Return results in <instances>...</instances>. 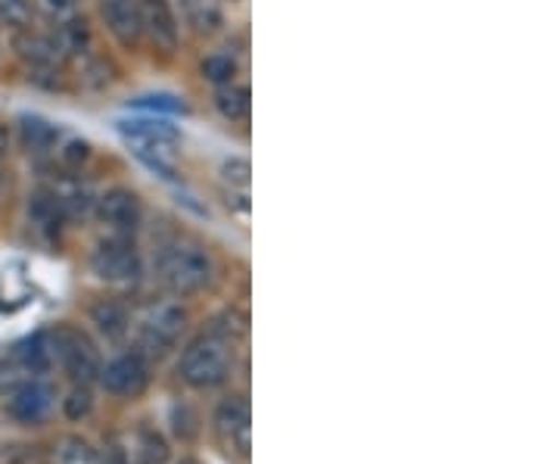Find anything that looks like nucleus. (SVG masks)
Segmentation results:
<instances>
[{"label":"nucleus","mask_w":560,"mask_h":464,"mask_svg":"<svg viewBox=\"0 0 560 464\" xmlns=\"http://www.w3.org/2000/svg\"><path fill=\"white\" fill-rule=\"evenodd\" d=\"M234 364L231 340L221 334H206L184 349L180 356V378L197 390H209L228 381Z\"/></svg>","instance_id":"f257e3e1"},{"label":"nucleus","mask_w":560,"mask_h":464,"mask_svg":"<svg viewBox=\"0 0 560 464\" xmlns=\"http://www.w3.org/2000/svg\"><path fill=\"white\" fill-rule=\"evenodd\" d=\"M156 271H160V281L172 293L187 297L212 281V259L197 243H172L160 253Z\"/></svg>","instance_id":"f03ea898"},{"label":"nucleus","mask_w":560,"mask_h":464,"mask_svg":"<svg viewBox=\"0 0 560 464\" xmlns=\"http://www.w3.org/2000/svg\"><path fill=\"white\" fill-rule=\"evenodd\" d=\"M187 327V312L178 303H153L138 315L135 337L143 356H165L172 346L178 344L180 334Z\"/></svg>","instance_id":"7ed1b4c3"},{"label":"nucleus","mask_w":560,"mask_h":464,"mask_svg":"<svg viewBox=\"0 0 560 464\" xmlns=\"http://www.w3.org/2000/svg\"><path fill=\"white\" fill-rule=\"evenodd\" d=\"M50 349H54V359H60L62 368L69 371L72 381H79L81 386H88L94 378H101V356L94 344L79 334V330H57L50 337Z\"/></svg>","instance_id":"20e7f679"},{"label":"nucleus","mask_w":560,"mask_h":464,"mask_svg":"<svg viewBox=\"0 0 560 464\" xmlns=\"http://www.w3.org/2000/svg\"><path fill=\"white\" fill-rule=\"evenodd\" d=\"M94 271H97V278L109 283H131L140 278V256L138 250H135V243L131 241H106L101 243L97 250H94Z\"/></svg>","instance_id":"39448f33"},{"label":"nucleus","mask_w":560,"mask_h":464,"mask_svg":"<svg viewBox=\"0 0 560 464\" xmlns=\"http://www.w3.org/2000/svg\"><path fill=\"white\" fill-rule=\"evenodd\" d=\"M101 384L113 396L135 399L150 384V364H147V359L140 352H125L119 359H113L106 368H101Z\"/></svg>","instance_id":"423d86ee"},{"label":"nucleus","mask_w":560,"mask_h":464,"mask_svg":"<svg viewBox=\"0 0 560 464\" xmlns=\"http://www.w3.org/2000/svg\"><path fill=\"white\" fill-rule=\"evenodd\" d=\"M215 430H219L221 443L228 452L246 459L249 449H253V411H249V403L234 396L228 403H221L219 415H215Z\"/></svg>","instance_id":"0eeeda50"},{"label":"nucleus","mask_w":560,"mask_h":464,"mask_svg":"<svg viewBox=\"0 0 560 464\" xmlns=\"http://www.w3.org/2000/svg\"><path fill=\"white\" fill-rule=\"evenodd\" d=\"M140 7V35H147L150 44L160 50H175L178 44V20L172 13L168 0H138Z\"/></svg>","instance_id":"6e6552de"},{"label":"nucleus","mask_w":560,"mask_h":464,"mask_svg":"<svg viewBox=\"0 0 560 464\" xmlns=\"http://www.w3.org/2000/svg\"><path fill=\"white\" fill-rule=\"evenodd\" d=\"M54 411V390L47 384H22L10 396V415L22 425H40Z\"/></svg>","instance_id":"1a4fd4ad"},{"label":"nucleus","mask_w":560,"mask_h":464,"mask_svg":"<svg viewBox=\"0 0 560 464\" xmlns=\"http://www.w3.org/2000/svg\"><path fill=\"white\" fill-rule=\"evenodd\" d=\"M97 216H101V222L109 224L113 231L128 234V231H135L140 224V200L131 190L116 187V190L103 194L101 200H97Z\"/></svg>","instance_id":"9d476101"},{"label":"nucleus","mask_w":560,"mask_h":464,"mask_svg":"<svg viewBox=\"0 0 560 464\" xmlns=\"http://www.w3.org/2000/svg\"><path fill=\"white\" fill-rule=\"evenodd\" d=\"M103 22L119 44L135 47L140 40V7L138 0H103Z\"/></svg>","instance_id":"9b49d317"},{"label":"nucleus","mask_w":560,"mask_h":464,"mask_svg":"<svg viewBox=\"0 0 560 464\" xmlns=\"http://www.w3.org/2000/svg\"><path fill=\"white\" fill-rule=\"evenodd\" d=\"M13 368L22 374H44L54 364V349H50V337L44 334H32L20 344L13 346Z\"/></svg>","instance_id":"f8f14e48"},{"label":"nucleus","mask_w":560,"mask_h":464,"mask_svg":"<svg viewBox=\"0 0 560 464\" xmlns=\"http://www.w3.org/2000/svg\"><path fill=\"white\" fill-rule=\"evenodd\" d=\"M16 50H20V57L28 62L32 69H54L57 60H60V54H57V47H54V38H50V35H32L28 28L20 32Z\"/></svg>","instance_id":"ddd939ff"},{"label":"nucleus","mask_w":560,"mask_h":464,"mask_svg":"<svg viewBox=\"0 0 560 464\" xmlns=\"http://www.w3.org/2000/svg\"><path fill=\"white\" fill-rule=\"evenodd\" d=\"M94 324L101 327V334H106V340H121L131 327V315L128 309L116 300H103V303L94 305Z\"/></svg>","instance_id":"4468645a"},{"label":"nucleus","mask_w":560,"mask_h":464,"mask_svg":"<svg viewBox=\"0 0 560 464\" xmlns=\"http://www.w3.org/2000/svg\"><path fill=\"white\" fill-rule=\"evenodd\" d=\"M50 38H54V47H57L60 57H75V54L84 50V44H88V22L72 16V20L54 25V35Z\"/></svg>","instance_id":"2eb2a0df"},{"label":"nucleus","mask_w":560,"mask_h":464,"mask_svg":"<svg viewBox=\"0 0 560 464\" xmlns=\"http://www.w3.org/2000/svg\"><path fill=\"white\" fill-rule=\"evenodd\" d=\"M28 212H32V222L38 224L40 231H47V234H57V231H60V224L66 222L57 194H47V190L35 194V200H32V206H28Z\"/></svg>","instance_id":"dca6fc26"},{"label":"nucleus","mask_w":560,"mask_h":464,"mask_svg":"<svg viewBox=\"0 0 560 464\" xmlns=\"http://www.w3.org/2000/svg\"><path fill=\"white\" fill-rule=\"evenodd\" d=\"M215 103H219V113L224 119L231 121H243L249 116V88H243V84H221L219 94H215Z\"/></svg>","instance_id":"f3484780"},{"label":"nucleus","mask_w":560,"mask_h":464,"mask_svg":"<svg viewBox=\"0 0 560 464\" xmlns=\"http://www.w3.org/2000/svg\"><path fill=\"white\" fill-rule=\"evenodd\" d=\"M20 131H22V143L28 147V150H50L57 138H60V131H57V125H50L47 119H40V116H22L20 121Z\"/></svg>","instance_id":"a211bd4d"},{"label":"nucleus","mask_w":560,"mask_h":464,"mask_svg":"<svg viewBox=\"0 0 560 464\" xmlns=\"http://www.w3.org/2000/svg\"><path fill=\"white\" fill-rule=\"evenodd\" d=\"M184 7V16L187 22L200 32V35H209L221 25V7L219 0H180Z\"/></svg>","instance_id":"6ab92c4d"},{"label":"nucleus","mask_w":560,"mask_h":464,"mask_svg":"<svg viewBox=\"0 0 560 464\" xmlns=\"http://www.w3.org/2000/svg\"><path fill=\"white\" fill-rule=\"evenodd\" d=\"M0 25L13 32L32 28V0H0Z\"/></svg>","instance_id":"aec40b11"},{"label":"nucleus","mask_w":560,"mask_h":464,"mask_svg":"<svg viewBox=\"0 0 560 464\" xmlns=\"http://www.w3.org/2000/svg\"><path fill=\"white\" fill-rule=\"evenodd\" d=\"M202 76L215 84H231L237 76V60L228 57V54H215V57H206L202 60Z\"/></svg>","instance_id":"412c9836"},{"label":"nucleus","mask_w":560,"mask_h":464,"mask_svg":"<svg viewBox=\"0 0 560 464\" xmlns=\"http://www.w3.org/2000/svg\"><path fill=\"white\" fill-rule=\"evenodd\" d=\"M35 10L47 22L60 25V22L72 20L79 13V0H35Z\"/></svg>","instance_id":"4be33fe9"},{"label":"nucleus","mask_w":560,"mask_h":464,"mask_svg":"<svg viewBox=\"0 0 560 464\" xmlns=\"http://www.w3.org/2000/svg\"><path fill=\"white\" fill-rule=\"evenodd\" d=\"M101 455L97 449L88 443V440H66V445L60 449V464H97Z\"/></svg>","instance_id":"5701e85b"},{"label":"nucleus","mask_w":560,"mask_h":464,"mask_svg":"<svg viewBox=\"0 0 560 464\" xmlns=\"http://www.w3.org/2000/svg\"><path fill=\"white\" fill-rule=\"evenodd\" d=\"M168 449L162 443L156 433H143L140 437V464H165Z\"/></svg>","instance_id":"b1692460"},{"label":"nucleus","mask_w":560,"mask_h":464,"mask_svg":"<svg viewBox=\"0 0 560 464\" xmlns=\"http://www.w3.org/2000/svg\"><path fill=\"white\" fill-rule=\"evenodd\" d=\"M91 405H94V399H91L88 386H75V390L69 393V399H66V415H69L72 421H79V418H84V415L91 411Z\"/></svg>","instance_id":"393cba45"},{"label":"nucleus","mask_w":560,"mask_h":464,"mask_svg":"<svg viewBox=\"0 0 560 464\" xmlns=\"http://www.w3.org/2000/svg\"><path fill=\"white\" fill-rule=\"evenodd\" d=\"M221 175H224V182L228 184H237L241 190H249V162L246 160L224 162Z\"/></svg>","instance_id":"a878e982"},{"label":"nucleus","mask_w":560,"mask_h":464,"mask_svg":"<svg viewBox=\"0 0 560 464\" xmlns=\"http://www.w3.org/2000/svg\"><path fill=\"white\" fill-rule=\"evenodd\" d=\"M140 106H150V109H168V113H178L180 103H175V97H143Z\"/></svg>","instance_id":"bb28decb"},{"label":"nucleus","mask_w":560,"mask_h":464,"mask_svg":"<svg viewBox=\"0 0 560 464\" xmlns=\"http://www.w3.org/2000/svg\"><path fill=\"white\" fill-rule=\"evenodd\" d=\"M16 378H20V371L13 368V362L0 359V390H10V386L16 384Z\"/></svg>","instance_id":"cd10ccee"},{"label":"nucleus","mask_w":560,"mask_h":464,"mask_svg":"<svg viewBox=\"0 0 560 464\" xmlns=\"http://www.w3.org/2000/svg\"><path fill=\"white\" fill-rule=\"evenodd\" d=\"M62 160H66V162L88 160V143H84V141H72V143H69V147H66Z\"/></svg>","instance_id":"c85d7f7f"},{"label":"nucleus","mask_w":560,"mask_h":464,"mask_svg":"<svg viewBox=\"0 0 560 464\" xmlns=\"http://www.w3.org/2000/svg\"><path fill=\"white\" fill-rule=\"evenodd\" d=\"M97 464H128V459H125V452H121V449H116V445H113V449H109V452H106V455H103Z\"/></svg>","instance_id":"c756f323"},{"label":"nucleus","mask_w":560,"mask_h":464,"mask_svg":"<svg viewBox=\"0 0 560 464\" xmlns=\"http://www.w3.org/2000/svg\"><path fill=\"white\" fill-rule=\"evenodd\" d=\"M7 150H10V135H7V128H0V160L7 156Z\"/></svg>","instance_id":"7c9ffc66"},{"label":"nucleus","mask_w":560,"mask_h":464,"mask_svg":"<svg viewBox=\"0 0 560 464\" xmlns=\"http://www.w3.org/2000/svg\"><path fill=\"white\" fill-rule=\"evenodd\" d=\"M178 464H200V462H197V459H180Z\"/></svg>","instance_id":"2f4dec72"}]
</instances>
